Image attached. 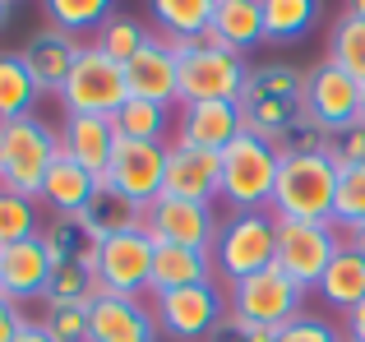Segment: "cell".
<instances>
[{
    "mask_svg": "<svg viewBox=\"0 0 365 342\" xmlns=\"http://www.w3.org/2000/svg\"><path fill=\"white\" fill-rule=\"evenodd\" d=\"M245 135H259L268 144L287 148V139L314 130L305 120V74L292 65H259L250 70V83L241 93Z\"/></svg>",
    "mask_w": 365,
    "mask_h": 342,
    "instance_id": "cell-1",
    "label": "cell"
},
{
    "mask_svg": "<svg viewBox=\"0 0 365 342\" xmlns=\"http://www.w3.org/2000/svg\"><path fill=\"white\" fill-rule=\"evenodd\" d=\"M333 195H338V167L324 153V144H287L268 213L282 222H333Z\"/></svg>",
    "mask_w": 365,
    "mask_h": 342,
    "instance_id": "cell-2",
    "label": "cell"
},
{
    "mask_svg": "<svg viewBox=\"0 0 365 342\" xmlns=\"http://www.w3.org/2000/svg\"><path fill=\"white\" fill-rule=\"evenodd\" d=\"M277 167H282V148L268 144L259 135H236L222 148V199L232 213H255V208L273 204V185H277Z\"/></svg>",
    "mask_w": 365,
    "mask_h": 342,
    "instance_id": "cell-3",
    "label": "cell"
},
{
    "mask_svg": "<svg viewBox=\"0 0 365 342\" xmlns=\"http://www.w3.org/2000/svg\"><path fill=\"white\" fill-rule=\"evenodd\" d=\"M171 42V37H167ZM180 61V107L185 102H241L250 83V65L241 51H227L213 42H171Z\"/></svg>",
    "mask_w": 365,
    "mask_h": 342,
    "instance_id": "cell-4",
    "label": "cell"
},
{
    "mask_svg": "<svg viewBox=\"0 0 365 342\" xmlns=\"http://www.w3.org/2000/svg\"><path fill=\"white\" fill-rule=\"evenodd\" d=\"M61 157V130H51L42 116L5 120L0 125V185L37 199L51 162Z\"/></svg>",
    "mask_w": 365,
    "mask_h": 342,
    "instance_id": "cell-5",
    "label": "cell"
},
{
    "mask_svg": "<svg viewBox=\"0 0 365 342\" xmlns=\"http://www.w3.org/2000/svg\"><path fill=\"white\" fill-rule=\"evenodd\" d=\"M213 264H217V278H227V287L241 282V278H255V273H264V269H273L277 264V217L268 213V208L232 213L222 227H217Z\"/></svg>",
    "mask_w": 365,
    "mask_h": 342,
    "instance_id": "cell-6",
    "label": "cell"
},
{
    "mask_svg": "<svg viewBox=\"0 0 365 342\" xmlns=\"http://www.w3.org/2000/svg\"><path fill=\"white\" fill-rule=\"evenodd\" d=\"M65 102V116H116V111L130 102V88H125V65L111 61L98 46H83L79 61H74L65 88L56 93Z\"/></svg>",
    "mask_w": 365,
    "mask_h": 342,
    "instance_id": "cell-7",
    "label": "cell"
},
{
    "mask_svg": "<svg viewBox=\"0 0 365 342\" xmlns=\"http://www.w3.org/2000/svg\"><path fill=\"white\" fill-rule=\"evenodd\" d=\"M301 301H305V287L292 282L282 269H264L255 278H241L227 287V315L245 319V324H264V328H282L301 315Z\"/></svg>",
    "mask_w": 365,
    "mask_h": 342,
    "instance_id": "cell-8",
    "label": "cell"
},
{
    "mask_svg": "<svg viewBox=\"0 0 365 342\" xmlns=\"http://www.w3.org/2000/svg\"><path fill=\"white\" fill-rule=\"evenodd\" d=\"M342 245H347V232H338L333 222H282L277 217V269L305 291L319 287L324 269Z\"/></svg>",
    "mask_w": 365,
    "mask_h": 342,
    "instance_id": "cell-9",
    "label": "cell"
},
{
    "mask_svg": "<svg viewBox=\"0 0 365 342\" xmlns=\"http://www.w3.org/2000/svg\"><path fill=\"white\" fill-rule=\"evenodd\" d=\"M153 319H158V333L171 342H208L213 328L227 319L222 291L217 282H204V287H176L153 296Z\"/></svg>",
    "mask_w": 365,
    "mask_h": 342,
    "instance_id": "cell-10",
    "label": "cell"
},
{
    "mask_svg": "<svg viewBox=\"0 0 365 342\" xmlns=\"http://www.w3.org/2000/svg\"><path fill=\"white\" fill-rule=\"evenodd\" d=\"M305 120H310L324 139L361 125V83L333 61L314 65V70L305 74Z\"/></svg>",
    "mask_w": 365,
    "mask_h": 342,
    "instance_id": "cell-11",
    "label": "cell"
},
{
    "mask_svg": "<svg viewBox=\"0 0 365 342\" xmlns=\"http://www.w3.org/2000/svg\"><path fill=\"white\" fill-rule=\"evenodd\" d=\"M153 236L143 227H125L98 241V282L116 296H143L153 278Z\"/></svg>",
    "mask_w": 365,
    "mask_h": 342,
    "instance_id": "cell-12",
    "label": "cell"
},
{
    "mask_svg": "<svg viewBox=\"0 0 365 342\" xmlns=\"http://www.w3.org/2000/svg\"><path fill=\"white\" fill-rule=\"evenodd\" d=\"M111 195L134 208H148L158 195H167V144H143V139H120L116 157L107 171Z\"/></svg>",
    "mask_w": 365,
    "mask_h": 342,
    "instance_id": "cell-13",
    "label": "cell"
},
{
    "mask_svg": "<svg viewBox=\"0 0 365 342\" xmlns=\"http://www.w3.org/2000/svg\"><path fill=\"white\" fill-rule=\"evenodd\" d=\"M143 232L153 241L167 245H195V250H213L217 241V217L213 204H199V199H176V195H158L143 208Z\"/></svg>",
    "mask_w": 365,
    "mask_h": 342,
    "instance_id": "cell-14",
    "label": "cell"
},
{
    "mask_svg": "<svg viewBox=\"0 0 365 342\" xmlns=\"http://www.w3.org/2000/svg\"><path fill=\"white\" fill-rule=\"evenodd\" d=\"M125 88L139 102L176 107L180 102V61L167 37H143V46L125 61Z\"/></svg>",
    "mask_w": 365,
    "mask_h": 342,
    "instance_id": "cell-15",
    "label": "cell"
},
{
    "mask_svg": "<svg viewBox=\"0 0 365 342\" xmlns=\"http://www.w3.org/2000/svg\"><path fill=\"white\" fill-rule=\"evenodd\" d=\"M116 144H120V135L111 125V116H65V125H61V153L88 171L102 195H111L107 171H111V157H116Z\"/></svg>",
    "mask_w": 365,
    "mask_h": 342,
    "instance_id": "cell-16",
    "label": "cell"
},
{
    "mask_svg": "<svg viewBox=\"0 0 365 342\" xmlns=\"http://www.w3.org/2000/svg\"><path fill=\"white\" fill-rule=\"evenodd\" d=\"M88 342H158V319L153 306L139 296H116L102 291L88 301Z\"/></svg>",
    "mask_w": 365,
    "mask_h": 342,
    "instance_id": "cell-17",
    "label": "cell"
},
{
    "mask_svg": "<svg viewBox=\"0 0 365 342\" xmlns=\"http://www.w3.org/2000/svg\"><path fill=\"white\" fill-rule=\"evenodd\" d=\"M217 190H222V153L171 139L167 144V195L217 204Z\"/></svg>",
    "mask_w": 365,
    "mask_h": 342,
    "instance_id": "cell-18",
    "label": "cell"
},
{
    "mask_svg": "<svg viewBox=\"0 0 365 342\" xmlns=\"http://www.w3.org/2000/svg\"><path fill=\"white\" fill-rule=\"evenodd\" d=\"M51 269H56V259H51V250H46L42 232L19 241V245H5V250H0V291L14 296L19 306H28V301H37V296L46 301Z\"/></svg>",
    "mask_w": 365,
    "mask_h": 342,
    "instance_id": "cell-19",
    "label": "cell"
},
{
    "mask_svg": "<svg viewBox=\"0 0 365 342\" xmlns=\"http://www.w3.org/2000/svg\"><path fill=\"white\" fill-rule=\"evenodd\" d=\"M42 199L46 208H51L56 217H70V222H83V217L93 213V204L102 199V190H98V180L88 176L79 162H70V157H56L51 171H46V180H42Z\"/></svg>",
    "mask_w": 365,
    "mask_h": 342,
    "instance_id": "cell-20",
    "label": "cell"
},
{
    "mask_svg": "<svg viewBox=\"0 0 365 342\" xmlns=\"http://www.w3.org/2000/svg\"><path fill=\"white\" fill-rule=\"evenodd\" d=\"M79 51H83V42L74 33L46 24L42 33L28 37L24 61H28V70H33L37 88H42V93H61L65 79H70V70H74V61H79Z\"/></svg>",
    "mask_w": 365,
    "mask_h": 342,
    "instance_id": "cell-21",
    "label": "cell"
},
{
    "mask_svg": "<svg viewBox=\"0 0 365 342\" xmlns=\"http://www.w3.org/2000/svg\"><path fill=\"white\" fill-rule=\"evenodd\" d=\"M236 135H245L241 102H185L180 107V135L176 139H185V144L222 153Z\"/></svg>",
    "mask_w": 365,
    "mask_h": 342,
    "instance_id": "cell-22",
    "label": "cell"
},
{
    "mask_svg": "<svg viewBox=\"0 0 365 342\" xmlns=\"http://www.w3.org/2000/svg\"><path fill=\"white\" fill-rule=\"evenodd\" d=\"M158 245V241H153ZM217 278V264H213V250H195V245H167L162 241L153 250V278H148V291L162 296V291H176V287H204V282Z\"/></svg>",
    "mask_w": 365,
    "mask_h": 342,
    "instance_id": "cell-23",
    "label": "cell"
},
{
    "mask_svg": "<svg viewBox=\"0 0 365 342\" xmlns=\"http://www.w3.org/2000/svg\"><path fill=\"white\" fill-rule=\"evenodd\" d=\"M204 42L227 46V51H255L264 42V5L259 0H217L213 28L204 33Z\"/></svg>",
    "mask_w": 365,
    "mask_h": 342,
    "instance_id": "cell-24",
    "label": "cell"
},
{
    "mask_svg": "<svg viewBox=\"0 0 365 342\" xmlns=\"http://www.w3.org/2000/svg\"><path fill=\"white\" fill-rule=\"evenodd\" d=\"M324 296V306H333V310H356L361 301H365V259L351 245H342L338 254H333V264L324 269V278H319V287H314Z\"/></svg>",
    "mask_w": 365,
    "mask_h": 342,
    "instance_id": "cell-25",
    "label": "cell"
},
{
    "mask_svg": "<svg viewBox=\"0 0 365 342\" xmlns=\"http://www.w3.org/2000/svg\"><path fill=\"white\" fill-rule=\"evenodd\" d=\"M37 98H42V88H37L24 51H0V125L33 116Z\"/></svg>",
    "mask_w": 365,
    "mask_h": 342,
    "instance_id": "cell-26",
    "label": "cell"
},
{
    "mask_svg": "<svg viewBox=\"0 0 365 342\" xmlns=\"http://www.w3.org/2000/svg\"><path fill=\"white\" fill-rule=\"evenodd\" d=\"M217 0H153V19L162 24V37L171 42H199L213 28Z\"/></svg>",
    "mask_w": 365,
    "mask_h": 342,
    "instance_id": "cell-27",
    "label": "cell"
},
{
    "mask_svg": "<svg viewBox=\"0 0 365 342\" xmlns=\"http://www.w3.org/2000/svg\"><path fill=\"white\" fill-rule=\"evenodd\" d=\"M264 5V42H301L324 14V0H259Z\"/></svg>",
    "mask_w": 365,
    "mask_h": 342,
    "instance_id": "cell-28",
    "label": "cell"
},
{
    "mask_svg": "<svg viewBox=\"0 0 365 342\" xmlns=\"http://www.w3.org/2000/svg\"><path fill=\"white\" fill-rule=\"evenodd\" d=\"M120 139H143V144H167V125H171V107H158V102H139L130 98L125 107L111 116Z\"/></svg>",
    "mask_w": 365,
    "mask_h": 342,
    "instance_id": "cell-29",
    "label": "cell"
},
{
    "mask_svg": "<svg viewBox=\"0 0 365 342\" xmlns=\"http://www.w3.org/2000/svg\"><path fill=\"white\" fill-rule=\"evenodd\" d=\"M329 61L342 65L356 83H365V19L342 14L333 24V42H329Z\"/></svg>",
    "mask_w": 365,
    "mask_h": 342,
    "instance_id": "cell-30",
    "label": "cell"
},
{
    "mask_svg": "<svg viewBox=\"0 0 365 342\" xmlns=\"http://www.w3.org/2000/svg\"><path fill=\"white\" fill-rule=\"evenodd\" d=\"M111 5L116 0H42L51 28H65V33L79 37L83 28H102L111 19Z\"/></svg>",
    "mask_w": 365,
    "mask_h": 342,
    "instance_id": "cell-31",
    "label": "cell"
},
{
    "mask_svg": "<svg viewBox=\"0 0 365 342\" xmlns=\"http://www.w3.org/2000/svg\"><path fill=\"white\" fill-rule=\"evenodd\" d=\"M37 236V199L0 185V250Z\"/></svg>",
    "mask_w": 365,
    "mask_h": 342,
    "instance_id": "cell-32",
    "label": "cell"
},
{
    "mask_svg": "<svg viewBox=\"0 0 365 342\" xmlns=\"http://www.w3.org/2000/svg\"><path fill=\"white\" fill-rule=\"evenodd\" d=\"M333 227L356 232L365 227V167L338 171V195H333Z\"/></svg>",
    "mask_w": 365,
    "mask_h": 342,
    "instance_id": "cell-33",
    "label": "cell"
},
{
    "mask_svg": "<svg viewBox=\"0 0 365 342\" xmlns=\"http://www.w3.org/2000/svg\"><path fill=\"white\" fill-rule=\"evenodd\" d=\"M37 324L51 333V342H88V301H46Z\"/></svg>",
    "mask_w": 365,
    "mask_h": 342,
    "instance_id": "cell-34",
    "label": "cell"
},
{
    "mask_svg": "<svg viewBox=\"0 0 365 342\" xmlns=\"http://www.w3.org/2000/svg\"><path fill=\"white\" fill-rule=\"evenodd\" d=\"M143 37H148V33H143L139 19H130V14H111L107 24L98 28V42H93V46H98V51H107L111 61H120V65H125V61H130V56L143 46Z\"/></svg>",
    "mask_w": 365,
    "mask_h": 342,
    "instance_id": "cell-35",
    "label": "cell"
},
{
    "mask_svg": "<svg viewBox=\"0 0 365 342\" xmlns=\"http://www.w3.org/2000/svg\"><path fill=\"white\" fill-rule=\"evenodd\" d=\"M324 153L333 157L338 171L365 167V125H351V130H342V135H329L324 139Z\"/></svg>",
    "mask_w": 365,
    "mask_h": 342,
    "instance_id": "cell-36",
    "label": "cell"
},
{
    "mask_svg": "<svg viewBox=\"0 0 365 342\" xmlns=\"http://www.w3.org/2000/svg\"><path fill=\"white\" fill-rule=\"evenodd\" d=\"M277 342H342V338L333 333V324H324V319H314V315H296L292 324L277 328Z\"/></svg>",
    "mask_w": 365,
    "mask_h": 342,
    "instance_id": "cell-37",
    "label": "cell"
},
{
    "mask_svg": "<svg viewBox=\"0 0 365 342\" xmlns=\"http://www.w3.org/2000/svg\"><path fill=\"white\" fill-rule=\"evenodd\" d=\"M208 342H277V328H264V324H245V319L227 315L222 324L213 328Z\"/></svg>",
    "mask_w": 365,
    "mask_h": 342,
    "instance_id": "cell-38",
    "label": "cell"
},
{
    "mask_svg": "<svg viewBox=\"0 0 365 342\" xmlns=\"http://www.w3.org/2000/svg\"><path fill=\"white\" fill-rule=\"evenodd\" d=\"M28 324H33V319H28V310L19 306L14 296H5V291H0V342H14Z\"/></svg>",
    "mask_w": 365,
    "mask_h": 342,
    "instance_id": "cell-39",
    "label": "cell"
},
{
    "mask_svg": "<svg viewBox=\"0 0 365 342\" xmlns=\"http://www.w3.org/2000/svg\"><path fill=\"white\" fill-rule=\"evenodd\" d=\"M342 319H347V342H365V301L356 310H347Z\"/></svg>",
    "mask_w": 365,
    "mask_h": 342,
    "instance_id": "cell-40",
    "label": "cell"
},
{
    "mask_svg": "<svg viewBox=\"0 0 365 342\" xmlns=\"http://www.w3.org/2000/svg\"><path fill=\"white\" fill-rule=\"evenodd\" d=\"M14 342H51V333H46V328H42V324L33 319V324H28V328H24V333H19Z\"/></svg>",
    "mask_w": 365,
    "mask_h": 342,
    "instance_id": "cell-41",
    "label": "cell"
},
{
    "mask_svg": "<svg viewBox=\"0 0 365 342\" xmlns=\"http://www.w3.org/2000/svg\"><path fill=\"white\" fill-rule=\"evenodd\" d=\"M347 245H351V250H356L361 259H365V227H356V232H347Z\"/></svg>",
    "mask_w": 365,
    "mask_h": 342,
    "instance_id": "cell-42",
    "label": "cell"
},
{
    "mask_svg": "<svg viewBox=\"0 0 365 342\" xmlns=\"http://www.w3.org/2000/svg\"><path fill=\"white\" fill-rule=\"evenodd\" d=\"M9 14H14V0H0V33L9 28Z\"/></svg>",
    "mask_w": 365,
    "mask_h": 342,
    "instance_id": "cell-43",
    "label": "cell"
},
{
    "mask_svg": "<svg viewBox=\"0 0 365 342\" xmlns=\"http://www.w3.org/2000/svg\"><path fill=\"white\" fill-rule=\"evenodd\" d=\"M347 14H356V19H365V0H347Z\"/></svg>",
    "mask_w": 365,
    "mask_h": 342,
    "instance_id": "cell-44",
    "label": "cell"
},
{
    "mask_svg": "<svg viewBox=\"0 0 365 342\" xmlns=\"http://www.w3.org/2000/svg\"><path fill=\"white\" fill-rule=\"evenodd\" d=\"M361 125H365V83H361Z\"/></svg>",
    "mask_w": 365,
    "mask_h": 342,
    "instance_id": "cell-45",
    "label": "cell"
}]
</instances>
